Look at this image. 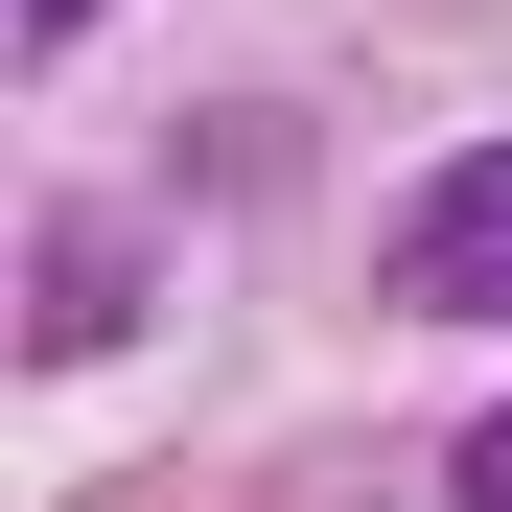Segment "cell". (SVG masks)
Returning <instances> with one entry per match:
<instances>
[{
    "mask_svg": "<svg viewBox=\"0 0 512 512\" xmlns=\"http://www.w3.org/2000/svg\"><path fill=\"white\" fill-rule=\"evenodd\" d=\"M396 303L419 326H512V140H466L443 187L396 210Z\"/></svg>",
    "mask_w": 512,
    "mask_h": 512,
    "instance_id": "6da1fadb",
    "label": "cell"
},
{
    "mask_svg": "<svg viewBox=\"0 0 512 512\" xmlns=\"http://www.w3.org/2000/svg\"><path fill=\"white\" fill-rule=\"evenodd\" d=\"M117 303H140V233H117V210L24 233V350H117Z\"/></svg>",
    "mask_w": 512,
    "mask_h": 512,
    "instance_id": "7a4b0ae2",
    "label": "cell"
},
{
    "mask_svg": "<svg viewBox=\"0 0 512 512\" xmlns=\"http://www.w3.org/2000/svg\"><path fill=\"white\" fill-rule=\"evenodd\" d=\"M443 489H466V512H512V396L466 419V466H443Z\"/></svg>",
    "mask_w": 512,
    "mask_h": 512,
    "instance_id": "3957f363",
    "label": "cell"
}]
</instances>
